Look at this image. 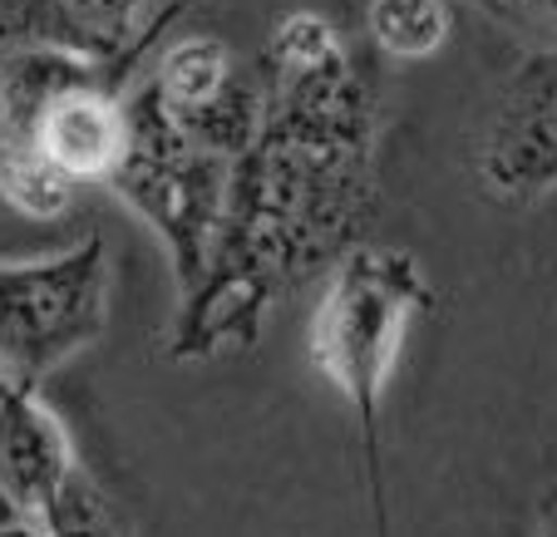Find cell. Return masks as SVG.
Wrapping results in <instances>:
<instances>
[{"mask_svg": "<svg viewBox=\"0 0 557 537\" xmlns=\"http://www.w3.org/2000/svg\"><path fill=\"white\" fill-rule=\"evenodd\" d=\"M232 163L212 159L198 148L158 104L153 85L134 79L128 89V153L109 188L153 227V237L169 252V272L178 282V301L202 282V266L212 252V233L222 217Z\"/></svg>", "mask_w": 557, "mask_h": 537, "instance_id": "3957f363", "label": "cell"}, {"mask_svg": "<svg viewBox=\"0 0 557 537\" xmlns=\"http://www.w3.org/2000/svg\"><path fill=\"white\" fill-rule=\"evenodd\" d=\"M79 474V453L64 420L35 390L0 385V498L21 523L40 527L64 484Z\"/></svg>", "mask_w": 557, "mask_h": 537, "instance_id": "ba28073f", "label": "cell"}, {"mask_svg": "<svg viewBox=\"0 0 557 537\" xmlns=\"http://www.w3.org/2000/svg\"><path fill=\"white\" fill-rule=\"evenodd\" d=\"M434 305H440V291L410 252L360 242L326 272L321 301L311 311V330H306L311 365L331 379V390L350 404L360 424L380 537H389L385 494H380V400L395 379L414 321Z\"/></svg>", "mask_w": 557, "mask_h": 537, "instance_id": "7a4b0ae2", "label": "cell"}, {"mask_svg": "<svg viewBox=\"0 0 557 537\" xmlns=\"http://www.w3.org/2000/svg\"><path fill=\"white\" fill-rule=\"evenodd\" d=\"M484 188L533 202L557 188V50H528L504 79L473 148Z\"/></svg>", "mask_w": 557, "mask_h": 537, "instance_id": "8992f818", "label": "cell"}, {"mask_svg": "<svg viewBox=\"0 0 557 537\" xmlns=\"http://www.w3.org/2000/svg\"><path fill=\"white\" fill-rule=\"evenodd\" d=\"M473 5H484L494 21H508V5H513V0H473Z\"/></svg>", "mask_w": 557, "mask_h": 537, "instance_id": "5bb4252c", "label": "cell"}, {"mask_svg": "<svg viewBox=\"0 0 557 537\" xmlns=\"http://www.w3.org/2000/svg\"><path fill=\"white\" fill-rule=\"evenodd\" d=\"M198 0H0V45H45L134 89L144 60Z\"/></svg>", "mask_w": 557, "mask_h": 537, "instance_id": "5b68a950", "label": "cell"}, {"mask_svg": "<svg viewBox=\"0 0 557 537\" xmlns=\"http://www.w3.org/2000/svg\"><path fill=\"white\" fill-rule=\"evenodd\" d=\"M21 148H35L74 188H85V183L109 188L128 153V89H119L104 70L89 64L45 99ZM0 153H11V148H0Z\"/></svg>", "mask_w": 557, "mask_h": 537, "instance_id": "52a82bcc", "label": "cell"}, {"mask_svg": "<svg viewBox=\"0 0 557 537\" xmlns=\"http://www.w3.org/2000/svg\"><path fill=\"white\" fill-rule=\"evenodd\" d=\"M237 79H243V70L222 40H178L148 70V85L173 124H193V118L212 114L237 89Z\"/></svg>", "mask_w": 557, "mask_h": 537, "instance_id": "9c48e42d", "label": "cell"}, {"mask_svg": "<svg viewBox=\"0 0 557 537\" xmlns=\"http://www.w3.org/2000/svg\"><path fill=\"white\" fill-rule=\"evenodd\" d=\"M454 30L449 0H366V35L389 60H430Z\"/></svg>", "mask_w": 557, "mask_h": 537, "instance_id": "30bf717a", "label": "cell"}, {"mask_svg": "<svg viewBox=\"0 0 557 537\" xmlns=\"http://www.w3.org/2000/svg\"><path fill=\"white\" fill-rule=\"evenodd\" d=\"M74 192L79 188H74L70 178H60L35 148H11V153H0V198H5V208L21 212V217H30V222L64 217Z\"/></svg>", "mask_w": 557, "mask_h": 537, "instance_id": "8fae6325", "label": "cell"}, {"mask_svg": "<svg viewBox=\"0 0 557 537\" xmlns=\"http://www.w3.org/2000/svg\"><path fill=\"white\" fill-rule=\"evenodd\" d=\"M537 537H557V484L547 488V498L537 503Z\"/></svg>", "mask_w": 557, "mask_h": 537, "instance_id": "4fadbf2b", "label": "cell"}, {"mask_svg": "<svg viewBox=\"0 0 557 537\" xmlns=\"http://www.w3.org/2000/svg\"><path fill=\"white\" fill-rule=\"evenodd\" d=\"M262 124L232 159L202 282L178 301L169 360L252 346L282 296L375 227L380 79L336 21L292 11L257 64Z\"/></svg>", "mask_w": 557, "mask_h": 537, "instance_id": "6da1fadb", "label": "cell"}, {"mask_svg": "<svg viewBox=\"0 0 557 537\" xmlns=\"http://www.w3.org/2000/svg\"><path fill=\"white\" fill-rule=\"evenodd\" d=\"M114 257L104 237L35 262H0V385L40 390L64 360L95 346L109 326Z\"/></svg>", "mask_w": 557, "mask_h": 537, "instance_id": "277c9868", "label": "cell"}, {"mask_svg": "<svg viewBox=\"0 0 557 537\" xmlns=\"http://www.w3.org/2000/svg\"><path fill=\"white\" fill-rule=\"evenodd\" d=\"M504 25L533 35L537 50H557V0H513Z\"/></svg>", "mask_w": 557, "mask_h": 537, "instance_id": "7c38bea8", "label": "cell"}]
</instances>
